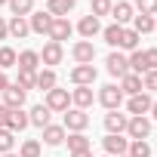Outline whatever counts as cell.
Listing matches in <instances>:
<instances>
[{
    "instance_id": "6da1fadb",
    "label": "cell",
    "mask_w": 157,
    "mask_h": 157,
    "mask_svg": "<svg viewBox=\"0 0 157 157\" xmlns=\"http://www.w3.org/2000/svg\"><path fill=\"white\" fill-rule=\"evenodd\" d=\"M62 126H65V132H83V129L90 126V114L80 111V108H68Z\"/></svg>"
},
{
    "instance_id": "7a4b0ae2",
    "label": "cell",
    "mask_w": 157,
    "mask_h": 157,
    "mask_svg": "<svg viewBox=\"0 0 157 157\" xmlns=\"http://www.w3.org/2000/svg\"><path fill=\"white\" fill-rule=\"evenodd\" d=\"M96 77H99L96 65H74L71 74H68V80H71L74 86H93V83H96Z\"/></svg>"
},
{
    "instance_id": "3957f363",
    "label": "cell",
    "mask_w": 157,
    "mask_h": 157,
    "mask_svg": "<svg viewBox=\"0 0 157 157\" xmlns=\"http://www.w3.org/2000/svg\"><path fill=\"white\" fill-rule=\"evenodd\" d=\"M43 105H46L49 111H59V114H65V111L71 108V93H68V90H59V86H52V90L46 93Z\"/></svg>"
},
{
    "instance_id": "277c9868",
    "label": "cell",
    "mask_w": 157,
    "mask_h": 157,
    "mask_svg": "<svg viewBox=\"0 0 157 157\" xmlns=\"http://www.w3.org/2000/svg\"><path fill=\"white\" fill-rule=\"evenodd\" d=\"M105 65H108V74H111V77H117V80H120V77H126V74H129V59H126V56H123L120 49L108 52Z\"/></svg>"
},
{
    "instance_id": "5b68a950",
    "label": "cell",
    "mask_w": 157,
    "mask_h": 157,
    "mask_svg": "<svg viewBox=\"0 0 157 157\" xmlns=\"http://www.w3.org/2000/svg\"><path fill=\"white\" fill-rule=\"evenodd\" d=\"M151 105H154V99L142 90L139 96H129V102H126V111H129V117H145V114H151Z\"/></svg>"
},
{
    "instance_id": "8992f818",
    "label": "cell",
    "mask_w": 157,
    "mask_h": 157,
    "mask_svg": "<svg viewBox=\"0 0 157 157\" xmlns=\"http://www.w3.org/2000/svg\"><path fill=\"white\" fill-rule=\"evenodd\" d=\"M126 136H129V142H145V139L151 136V120H148V117H129Z\"/></svg>"
},
{
    "instance_id": "52a82bcc",
    "label": "cell",
    "mask_w": 157,
    "mask_h": 157,
    "mask_svg": "<svg viewBox=\"0 0 157 157\" xmlns=\"http://www.w3.org/2000/svg\"><path fill=\"white\" fill-rule=\"evenodd\" d=\"M71 59H74L77 65H93V62H96V46H93V40H77V43L71 46Z\"/></svg>"
},
{
    "instance_id": "ba28073f",
    "label": "cell",
    "mask_w": 157,
    "mask_h": 157,
    "mask_svg": "<svg viewBox=\"0 0 157 157\" xmlns=\"http://www.w3.org/2000/svg\"><path fill=\"white\" fill-rule=\"evenodd\" d=\"M102 148H105L108 157H123V154L129 151V139H126V136H111V132H108V136L102 139Z\"/></svg>"
},
{
    "instance_id": "9c48e42d",
    "label": "cell",
    "mask_w": 157,
    "mask_h": 157,
    "mask_svg": "<svg viewBox=\"0 0 157 157\" xmlns=\"http://www.w3.org/2000/svg\"><path fill=\"white\" fill-rule=\"evenodd\" d=\"M99 102H102L108 111H117V108H120V102H123V93H120V86H117V83H108V86H102V90H99Z\"/></svg>"
},
{
    "instance_id": "30bf717a",
    "label": "cell",
    "mask_w": 157,
    "mask_h": 157,
    "mask_svg": "<svg viewBox=\"0 0 157 157\" xmlns=\"http://www.w3.org/2000/svg\"><path fill=\"white\" fill-rule=\"evenodd\" d=\"M62 59H65V46L62 43H46L43 49H40V65H46V68H52V65H62Z\"/></svg>"
},
{
    "instance_id": "8fae6325",
    "label": "cell",
    "mask_w": 157,
    "mask_h": 157,
    "mask_svg": "<svg viewBox=\"0 0 157 157\" xmlns=\"http://www.w3.org/2000/svg\"><path fill=\"white\" fill-rule=\"evenodd\" d=\"M126 123H129V114H120V111H108L105 114V129L111 136H123L126 132Z\"/></svg>"
},
{
    "instance_id": "7c38bea8",
    "label": "cell",
    "mask_w": 157,
    "mask_h": 157,
    "mask_svg": "<svg viewBox=\"0 0 157 157\" xmlns=\"http://www.w3.org/2000/svg\"><path fill=\"white\" fill-rule=\"evenodd\" d=\"M0 96H3V105H6L10 111H16V108H22V105H25V96H28V93H25L22 86L10 83V86H6L3 93H0Z\"/></svg>"
},
{
    "instance_id": "4fadbf2b",
    "label": "cell",
    "mask_w": 157,
    "mask_h": 157,
    "mask_svg": "<svg viewBox=\"0 0 157 157\" xmlns=\"http://www.w3.org/2000/svg\"><path fill=\"white\" fill-rule=\"evenodd\" d=\"M71 34H74V25H71L68 19H52V28H49L46 37H49L52 43H62V40H68Z\"/></svg>"
},
{
    "instance_id": "5bb4252c",
    "label": "cell",
    "mask_w": 157,
    "mask_h": 157,
    "mask_svg": "<svg viewBox=\"0 0 157 157\" xmlns=\"http://www.w3.org/2000/svg\"><path fill=\"white\" fill-rule=\"evenodd\" d=\"M132 3L129 0H117V3L111 6V16H114V25H120V28H126V22H132Z\"/></svg>"
},
{
    "instance_id": "9a60e30c",
    "label": "cell",
    "mask_w": 157,
    "mask_h": 157,
    "mask_svg": "<svg viewBox=\"0 0 157 157\" xmlns=\"http://www.w3.org/2000/svg\"><path fill=\"white\" fill-rule=\"evenodd\" d=\"M28 25H31V34H49V28H52V16L49 13H31L28 16Z\"/></svg>"
},
{
    "instance_id": "2e32d148",
    "label": "cell",
    "mask_w": 157,
    "mask_h": 157,
    "mask_svg": "<svg viewBox=\"0 0 157 157\" xmlns=\"http://www.w3.org/2000/svg\"><path fill=\"white\" fill-rule=\"evenodd\" d=\"M65 139H68V132H65V126H62V123H49V126H43V145L59 148Z\"/></svg>"
},
{
    "instance_id": "e0dca14e",
    "label": "cell",
    "mask_w": 157,
    "mask_h": 157,
    "mask_svg": "<svg viewBox=\"0 0 157 157\" xmlns=\"http://www.w3.org/2000/svg\"><path fill=\"white\" fill-rule=\"evenodd\" d=\"M77 31H80V37H83V40H93L96 34H102V25H99V19H96V16H83L80 22H77Z\"/></svg>"
},
{
    "instance_id": "ac0fdd59",
    "label": "cell",
    "mask_w": 157,
    "mask_h": 157,
    "mask_svg": "<svg viewBox=\"0 0 157 157\" xmlns=\"http://www.w3.org/2000/svg\"><path fill=\"white\" fill-rule=\"evenodd\" d=\"M16 68H22V71H34V74H37V68H40V52H37V49H22Z\"/></svg>"
},
{
    "instance_id": "d6986e66",
    "label": "cell",
    "mask_w": 157,
    "mask_h": 157,
    "mask_svg": "<svg viewBox=\"0 0 157 157\" xmlns=\"http://www.w3.org/2000/svg\"><path fill=\"white\" fill-rule=\"evenodd\" d=\"M74 3H77V0H46V13L52 19H65L74 10Z\"/></svg>"
},
{
    "instance_id": "ffe728a7",
    "label": "cell",
    "mask_w": 157,
    "mask_h": 157,
    "mask_svg": "<svg viewBox=\"0 0 157 157\" xmlns=\"http://www.w3.org/2000/svg\"><path fill=\"white\" fill-rule=\"evenodd\" d=\"M71 105L80 108V111H86V108L93 105V86H77V90L71 93Z\"/></svg>"
},
{
    "instance_id": "44dd1931",
    "label": "cell",
    "mask_w": 157,
    "mask_h": 157,
    "mask_svg": "<svg viewBox=\"0 0 157 157\" xmlns=\"http://www.w3.org/2000/svg\"><path fill=\"white\" fill-rule=\"evenodd\" d=\"M49 117H52V111H49L43 102H40V105H34V108L28 111V120H31L34 126H40V129H43V126H49Z\"/></svg>"
},
{
    "instance_id": "7402d4cb",
    "label": "cell",
    "mask_w": 157,
    "mask_h": 157,
    "mask_svg": "<svg viewBox=\"0 0 157 157\" xmlns=\"http://www.w3.org/2000/svg\"><path fill=\"white\" fill-rule=\"evenodd\" d=\"M120 93H123V96H139V93H142V77L132 74V71H129L126 77H120Z\"/></svg>"
},
{
    "instance_id": "603a6c76",
    "label": "cell",
    "mask_w": 157,
    "mask_h": 157,
    "mask_svg": "<svg viewBox=\"0 0 157 157\" xmlns=\"http://www.w3.org/2000/svg\"><path fill=\"white\" fill-rule=\"evenodd\" d=\"M6 28H10V34L19 37V40H25V37L31 34V25H28V19H22V16H13V22H6Z\"/></svg>"
},
{
    "instance_id": "cb8c5ba5",
    "label": "cell",
    "mask_w": 157,
    "mask_h": 157,
    "mask_svg": "<svg viewBox=\"0 0 157 157\" xmlns=\"http://www.w3.org/2000/svg\"><path fill=\"white\" fill-rule=\"evenodd\" d=\"M31 126V120H28V114L22 111V108H16V111H10V132H22V129H28Z\"/></svg>"
},
{
    "instance_id": "d4e9b609",
    "label": "cell",
    "mask_w": 157,
    "mask_h": 157,
    "mask_svg": "<svg viewBox=\"0 0 157 157\" xmlns=\"http://www.w3.org/2000/svg\"><path fill=\"white\" fill-rule=\"evenodd\" d=\"M52 86H59V83H56V71H52V68H43V71H37V86H34V90H43V93H49Z\"/></svg>"
},
{
    "instance_id": "484cf974",
    "label": "cell",
    "mask_w": 157,
    "mask_h": 157,
    "mask_svg": "<svg viewBox=\"0 0 157 157\" xmlns=\"http://www.w3.org/2000/svg\"><path fill=\"white\" fill-rule=\"evenodd\" d=\"M117 49L136 52V49H139V34H136L132 28H123V34H120V46H117Z\"/></svg>"
},
{
    "instance_id": "4316f807",
    "label": "cell",
    "mask_w": 157,
    "mask_h": 157,
    "mask_svg": "<svg viewBox=\"0 0 157 157\" xmlns=\"http://www.w3.org/2000/svg\"><path fill=\"white\" fill-rule=\"evenodd\" d=\"M6 6L13 10V16H22V19H28V16L34 13V0H10Z\"/></svg>"
},
{
    "instance_id": "83f0119b",
    "label": "cell",
    "mask_w": 157,
    "mask_h": 157,
    "mask_svg": "<svg viewBox=\"0 0 157 157\" xmlns=\"http://www.w3.org/2000/svg\"><path fill=\"white\" fill-rule=\"evenodd\" d=\"M132 31L142 37L148 31H154V16H132Z\"/></svg>"
},
{
    "instance_id": "f1b7e54d",
    "label": "cell",
    "mask_w": 157,
    "mask_h": 157,
    "mask_svg": "<svg viewBox=\"0 0 157 157\" xmlns=\"http://www.w3.org/2000/svg\"><path fill=\"white\" fill-rule=\"evenodd\" d=\"M19 62V52L13 46H0V71H6V68H16Z\"/></svg>"
},
{
    "instance_id": "f546056e",
    "label": "cell",
    "mask_w": 157,
    "mask_h": 157,
    "mask_svg": "<svg viewBox=\"0 0 157 157\" xmlns=\"http://www.w3.org/2000/svg\"><path fill=\"white\" fill-rule=\"evenodd\" d=\"M120 34H123V28L120 25H108V28H102V37H105V43L108 46H120Z\"/></svg>"
},
{
    "instance_id": "4dcf8cb0",
    "label": "cell",
    "mask_w": 157,
    "mask_h": 157,
    "mask_svg": "<svg viewBox=\"0 0 157 157\" xmlns=\"http://www.w3.org/2000/svg\"><path fill=\"white\" fill-rule=\"evenodd\" d=\"M16 86H22L25 93H28V90H34V86H37V74H34V71H22V68H19V77H16Z\"/></svg>"
},
{
    "instance_id": "1f68e13d",
    "label": "cell",
    "mask_w": 157,
    "mask_h": 157,
    "mask_svg": "<svg viewBox=\"0 0 157 157\" xmlns=\"http://www.w3.org/2000/svg\"><path fill=\"white\" fill-rule=\"evenodd\" d=\"M68 151H90V139L83 132H71L68 136Z\"/></svg>"
},
{
    "instance_id": "d6a6232c",
    "label": "cell",
    "mask_w": 157,
    "mask_h": 157,
    "mask_svg": "<svg viewBox=\"0 0 157 157\" xmlns=\"http://www.w3.org/2000/svg\"><path fill=\"white\" fill-rule=\"evenodd\" d=\"M111 6H114V0H93L90 16H96V19H102V16H111Z\"/></svg>"
},
{
    "instance_id": "836d02e7",
    "label": "cell",
    "mask_w": 157,
    "mask_h": 157,
    "mask_svg": "<svg viewBox=\"0 0 157 157\" xmlns=\"http://www.w3.org/2000/svg\"><path fill=\"white\" fill-rule=\"evenodd\" d=\"M126 59H129V71L142 77V74H145V56H142V49H136V52H129Z\"/></svg>"
},
{
    "instance_id": "e575fe53",
    "label": "cell",
    "mask_w": 157,
    "mask_h": 157,
    "mask_svg": "<svg viewBox=\"0 0 157 157\" xmlns=\"http://www.w3.org/2000/svg\"><path fill=\"white\" fill-rule=\"evenodd\" d=\"M19 157H40V142L37 139H25L19 148Z\"/></svg>"
},
{
    "instance_id": "d590c367",
    "label": "cell",
    "mask_w": 157,
    "mask_h": 157,
    "mask_svg": "<svg viewBox=\"0 0 157 157\" xmlns=\"http://www.w3.org/2000/svg\"><path fill=\"white\" fill-rule=\"evenodd\" d=\"M132 10H136L139 16H157V0H136Z\"/></svg>"
},
{
    "instance_id": "8d00e7d4",
    "label": "cell",
    "mask_w": 157,
    "mask_h": 157,
    "mask_svg": "<svg viewBox=\"0 0 157 157\" xmlns=\"http://www.w3.org/2000/svg\"><path fill=\"white\" fill-rule=\"evenodd\" d=\"M126 157H151V145L148 142H129Z\"/></svg>"
},
{
    "instance_id": "74e56055",
    "label": "cell",
    "mask_w": 157,
    "mask_h": 157,
    "mask_svg": "<svg viewBox=\"0 0 157 157\" xmlns=\"http://www.w3.org/2000/svg\"><path fill=\"white\" fill-rule=\"evenodd\" d=\"M142 56H145V74H148V71H157V46L142 49Z\"/></svg>"
},
{
    "instance_id": "f35d334b",
    "label": "cell",
    "mask_w": 157,
    "mask_h": 157,
    "mask_svg": "<svg viewBox=\"0 0 157 157\" xmlns=\"http://www.w3.org/2000/svg\"><path fill=\"white\" fill-rule=\"evenodd\" d=\"M13 142H16V139H13L10 129H0V154H10V151H13Z\"/></svg>"
},
{
    "instance_id": "ab89813d",
    "label": "cell",
    "mask_w": 157,
    "mask_h": 157,
    "mask_svg": "<svg viewBox=\"0 0 157 157\" xmlns=\"http://www.w3.org/2000/svg\"><path fill=\"white\" fill-rule=\"evenodd\" d=\"M142 90L145 93H157V71H148L142 77Z\"/></svg>"
},
{
    "instance_id": "60d3db41",
    "label": "cell",
    "mask_w": 157,
    "mask_h": 157,
    "mask_svg": "<svg viewBox=\"0 0 157 157\" xmlns=\"http://www.w3.org/2000/svg\"><path fill=\"white\" fill-rule=\"evenodd\" d=\"M6 126H10V108L0 105V129H6Z\"/></svg>"
},
{
    "instance_id": "b9f144b4",
    "label": "cell",
    "mask_w": 157,
    "mask_h": 157,
    "mask_svg": "<svg viewBox=\"0 0 157 157\" xmlns=\"http://www.w3.org/2000/svg\"><path fill=\"white\" fill-rule=\"evenodd\" d=\"M6 37H10V28H6V19L0 16V40H6Z\"/></svg>"
},
{
    "instance_id": "7bdbcfd3",
    "label": "cell",
    "mask_w": 157,
    "mask_h": 157,
    "mask_svg": "<svg viewBox=\"0 0 157 157\" xmlns=\"http://www.w3.org/2000/svg\"><path fill=\"white\" fill-rule=\"evenodd\" d=\"M6 86H10V77H6V74H3V71H0V93H3V90H6Z\"/></svg>"
},
{
    "instance_id": "ee69618b",
    "label": "cell",
    "mask_w": 157,
    "mask_h": 157,
    "mask_svg": "<svg viewBox=\"0 0 157 157\" xmlns=\"http://www.w3.org/2000/svg\"><path fill=\"white\" fill-rule=\"evenodd\" d=\"M68 157H93V151H71Z\"/></svg>"
},
{
    "instance_id": "f6af8a7d",
    "label": "cell",
    "mask_w": 157,
    "mask_h": 157,
    "mask_svg": "<svg viewBox=\"0 0 157 157\" xmlns=\"http://www.w3.org/2000/svg\"><path fill=\"white\" fill-rule=\"evenodd\" d=\"M151 117H154V120H157V102H154V105H151Z\"/></svg>"
},
{
    "instance_id": "bcb514c9",
    "label": "cell",
    "mask_w": 157,
    "mask_h": 157,
    "mask_svg": "<svg viewBox=\"0 0 157 157\" xmlns=\"http://www.w3.org/2000/svg\"><path fill=\"white\" fill-rule=\"evenodd\" d=\"M0 157H19V154H13V151H10V154H0Z\"/></svg>"
},
{
    "instance_id": "7dc6e473",
    "label": "cell",
    "mask_w": 157,
    "mask_h": 157,
    "mask_svg": "<svg viewBox=\"0 0 157 157\" xmlns=\"http://www.w3.org/2000/svg\"><path fill=\"white\" fill-rule=\"evenodd\" d=\"M3 3H10V0H0V6H3Z\"/></svg>"
},
{
    "instance_id": "c3c4849f",
    "label": "cell",
    "mask_w": 157,
    "mask_h": 157,
    "mask_svg": "<svg viewBox=\"0 0 157 157\" xmlns=\"http://www.w3.org/2000/svg\"><path fill=\"white\" fill-rule=\"evenodd\" d=\"M154 31H157V19H154Z\"/></svg>"
},
{
    "instance_id": "681fc988",
    "label": "cell",
    "mask_w": 157,
    "mask_h": 157,
    "mask_svg": "<svg viewBox=\"0 0 157 157\" xmlns=\"http://www.w3.org/2000/svg\"><path fill=\"white\" fill-rule=\"evenodd\" d=\"M102 157H108V154H102Z\"/></svg>"
},
{
    "instance_id": "f907efd6",
    "label": "cell",
    "mask_w": 157,
    "mask_h": 157,
    "mask_svg": "<svg viewBox=\"0 0 157 157\" xmlns=\"http://www.w3.org/2000/svg\"><path fill=\"white\" fill-rule=\"evenodd\" d=\"M123 157H126V154H123Z\"/></svg>"
}]
</instances>
